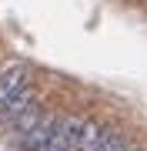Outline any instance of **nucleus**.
I'll list each match as a JSON object with an SVG mask.
<instances>
[{"label":"nucleus","instance_id":"4","mask_svg":"<svg viewBox=\"0 0 147 151\" xmlns=\"http://www.w3.org/2000/svg\"><path fill=\"white\" fill-rule=\"evenodd\" d=\"M54 121H57V111L44 108V114L33 121V128L27 131V134L13 138V148H17V151H44L47 138H50V131H54Z\"/></svg>","mask_w":147,"mask_h":151},{"label":"nucleus","instance_id":"5","mask_svg":"<svg viewBox=\"0 0 147 151\" xmlns=\"http://www.w3.org/2000/svg\"><path fill=\"white\" fill-rule=\"evenodd\" d=\"M104 131H107V121L100 118H84V128H80V138H77V148L74 151H100V141H104Z\"/></svg>","mask_w":147,"mask_h":151},{"label":"nucleus","instance_id":"3","mask_svg":"<svg viewBox=\"0 0 147 151\" xmlns=\"http://www.w3.org/2000/svg\"><path fill=\"white\" fill-rule=\"evenodd\" d=\"M33 104H40V84H37V81H30L27 87H20L10 101L0 104V128H10V124L20 118L23 111H30Z\"/></svg>","mask_w":147,"mask_h":151},{"label":"nucleus","instance_id":"2","mask_svg":"<svg viewBox=\"0 0 147 151\" xmlns=\"http://www.w3.org/2000/svg\"><path fill=\"white\" fill-rule=\"evenodd\" d=\"M30 81H33V70H30V64L23 57H0V104L10 101Z\"/></svg>","mask_w":147,"mask_h":151},{"label":"nucleus","instance_id":"6","mask_svg":"<svg viewBox=\"0 0 147 151\" xmlns=\"http://www.w3.org/2000/svg\"><path fill=\"white\" fill-rule=\"evenodd\" d=\"M100 151H134V141L127 134L124 128H117V124H107V131H104V141H100Z\"/></svg>","mask_w":147,"mask_h":151},{"label":"nucleus","instance_id":"7","mask_svg":"<svg viewBox=\"0 0 147 151\" xmlns=\"http://www.w3.org/2000/svg\"><path fill=\"white\" fill-rule=\"evenodd\" d=\"M134 151H147V148H137V145H134Z\"/></svg>","mask_w":147,"mask_h":151},{"label":"nucleus","instance_id":"1","mask_svg":"<svg viewBox=\"0 0 147 151\" xmlns=\"http://www.w3.org/2000/svg\"><path fill=\"white\" fill-rule=\"evenodd\" d=\"M84 118H87V114L57 111L54 131H50L44 151H74V148H77V138H80V128H84Z\"/></svg>","mask_w":147,"mask_h":151}]
</instances>
